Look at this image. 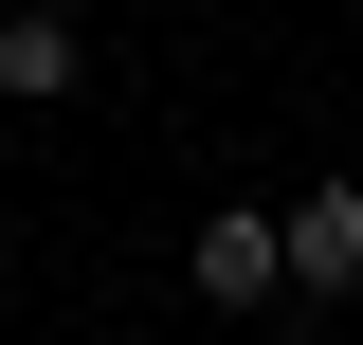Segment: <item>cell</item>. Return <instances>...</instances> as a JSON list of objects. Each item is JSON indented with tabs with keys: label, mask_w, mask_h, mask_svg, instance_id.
I'll use <instances>...</instances> for the list:
<instances>
[{
	"label": "cell",
	"mask_w": 363,
	"mask_h": 345,
	"mask_svg": "<svg viewBox=\"0 0 363 345\" xmlns=\"http://www.w3.org/2000/svg\"><path fill=\"white\" fill-rule=\"evenodd\" d=\"M0 91H18V109H73L91 91V37L55 18V0H0Z\"/></svg>",
	"instance_id": "cell-3"
},
{
	"label": "cell",
	"mask_w": 363,
	"mask_h": 345,
	"mask_svg": "<svg viewBox=\"0 0 363 345\" xmlns=\"http://www.w3.org/2000/svg\"><path fill=\"white\" fill-rule=\"evenodd\" d=\"M182 291H200V309H291V218H272V200H218L200 236H182Z\"/></svg>",
	"instance_id": "cell-1"
},
{
	"label": "cell",
	"mask_w": 363,
	"mask_h": 345,
	"mask_svg": "<svg viewBox=\"0 0 363 345\" xmlns=\"http://www.w3.org/2000/svg\"><path fill=\"white\" fill-rule=\"evenodd\" d=\"M272 218H291V309H345L363 291V182L327 164V182H291Z\"/></svg>",
	"instance_id": "cell-2"
}]
</instances>
